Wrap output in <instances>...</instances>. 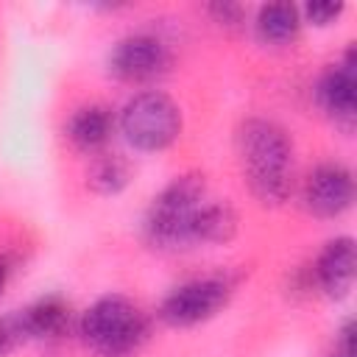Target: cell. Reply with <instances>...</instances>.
I'll use <instances>...</instances> for the list:
<instances>
[{"label": "cell", "mask_w": 357, "mask_h": 357, "mask_svg": "<svg viewBox=\"0 0 357 357\" xmlns=\"http://www.w3.org/2000/svg\"><path fill=\"white\" fill-rule=\"evenodd\" d=\"M206 11L215 17V22H220V25H226V28L240 25V22H243V17H245L243 6H237V3H212Z\"/></svg>", "instance_id": "obj_17"}, {"label": "cell", "mask_w": 357, "mask_h": 357, "mask_svg": "<svg viewBox=\"0 0 357 357\" xmlns=\"http://www.w3.org/2000/svg\"><path fill=\"white\" fill-rule=\"evenodd\" d=\"M8 276H11V262L0 254V296H3V290H6V284H8Z\"/></svg>", "instance_id": "obj_19"}, {"label": "cell", "mask_w": 357, "mask_h": 357, "mask_svg": "<svg viewBox=\"0 0 357 357\" xmlns=\"http://www.w3.org/2000/svg\"><path fill=\"white\" fill-rule=\"evenodd\" d=\"M78 332L100 357H131L148 340L151 321L139 304L120 293H109L84 310Z\"/></svg>", "instance_id": "obj_3"}, {"label": "cell", "mask_w": 357, "mask_h": 357, "mask_svg": "<svg viewBox=\"0 0 357 357\" xmlns=\"http://www.w3.org/2000/svg\"><path fill=\"white\" fill-rule=\"evenodd\" d=\"M25 324L31 332V340H59L67 335L73 312L70 304L61 296H42L25 310Z\"/></svg>", "instance_id": "obj_12"}, {"label": "cell", "mask_w": 357, "mask_h": 357, "mask_svg": "<svg viewBox=\"0 0 357 357\" xmlns=\"http://www.w3.org/2000/svg\"><path fill=\"white\" fill-rule=\"evenodd\" d=\"M25 343H31L25 312L22 310H11V312L0 315V357H11Z\"/></svg>", "instance_id": "obj_15"}, {"label": "cell", "mask_w": 357, "mask_h": 357, "mask_svg": "<svg viewBox=\"0 0 357 357\" xmlns=\"http://www.w3.org/2000/svg\"><path fill=\"white\" fill-rule=\"evenodd\" d=\"M343 11H346L343 3H307V6L301 8V20H307L310 25L326 28V25H332Z\"/></svg>", "instance_id": "obj_16"}, {"label": "cell", "mask_w": 357, "mask_h": 357, "mask_svg": "<svg viewBox=\"0 0 357 357\" xmlns=\"http://www.w3.org/2000/svg\"><path fill=\"white\" fill-rule=\"evenodd\" d=\"M329 357H354V324L351 321H346L343 329L337 332V343Z\"/></svg>", "instance_id": "obj_18"}, {"label": "cell", "mask_w": 357, "mask_h": 357, "mask_svg": "<svg viewBox=\"0 0 357 357\" xmlns=\"http://www.w3.org/2000/svg\"><path fill=\"white\" fill-rule=\"evenodd\" d=\"M181 126V106L159 89L137 92L120 112V131L126 142L142 153L170 148L178 139Z\"/></svg>", "instance_id": "obj_4"}, {"label": "cell", "mask_w": 357, "mask_h": 357, "mask_svg": "<svg viewBox=\"0 0 357 357\" xmlns=\"http://www.w3.org/2000/svg\"><path fill=\"white\" fill-rule=\"evenodd\" d=\"M315 98H318L321 109L335 123H343V126L354 123V114H357V53H354V45H349L343 59L321 75V81L315 86Z\"/></svg>", "instance_id": "obj_8"}, {"label": "cell", "mask_w": 357, "mask_h": 357, "mask_svg": "<svg viewBox=\"0 0 357 357\" xmlns=\"http://www.w3.org/2000/svg\"><path fill=\"white\" fill-rule=\"evenodd\" d=\"M131 181V165L120 153H100L86 170V187L95 195H117Z\"/></svg>", "instance_id": "obj_14"}, {"label": "cell", "mask_w": 357, "mask_h": 357, "mask_svg": "<svg viewBox=\"0 0 357 357\" xmlns=\"http://www.w3.org/2000/svg\"><path fill=\"white\" fill-rule=\"evenodd\" d=\"M112 128H114V117L106 106L100 103H86V106H78L70 117H67V126H64V134L67 139L78 148V151H100L109 137H112Z\"/></svg>", "instance_id": "obj_10"}, {"label": "cell", "mask_w": 357, "mask_h": 357, "mask_svg": "<svg viewBox=\"0 0 357 357\" xmlns=\"http://www.w3.org/2000/svg\"><path fill=\"white\" fill-rule=\"evenodd\" d=\"M237 212L229 201L206 198L192 220V245H223L237 234Z\"/></svg>", "instance_id": "obj_11"}, {"label": "cell", "mask_w": 357, "mask_h": 357, "mask_svg": "<svg viewBox=\"0 0 357 357\" xmlns=\"http://www.w3.org/2000/svg\"><path fill=\"white\" fill-rule=\"evenodd\" d=\"M301 8L293 3H268L257 11L254 28L265 45H290L301 31Z\"/></svg>", "instance_id": "obj_13"}, {"label": "cell", "mask_w": 357, "mask_h": 357, "mask_svg": "<svg viewBox=\"0 0 357 357\" xmlns=\"http://www.w3.org/2000/svg\"><path fill=\"white\" fill-rule=\"evenodd\" d=\"M354 201V176L340 162L318 165L304 181V206L315 218H340Z\"/></svg>", "instance_id": "obj_7"}, {"label": "cell", "mask_w": 357, "mask_h": 357, "mask_svg": "<svg viewBox=\"0 0 357 357\" xmlns=\"http://www.w3.org/2000/svg\"><path fill=\"white\" fill-rule=\"evenodd\" d=\"M229 298H231V282L229 279H223V276L190 279L162 298L159 321L173 326V329H190V326L206 324L218 312H223Z\"/></svg>", "instance_id": "obj_5"}, {"label": "cell", "mask_w": 357, "mask_h": 357, "mask_svg": "<svg viewBox=\"0 0 357 357\" xmlns=\"http://www.w3.org/2000/svg\"><path fill=\"white\" fill-rule=\"evenodd\" d=\"M209 198L204 173H181L151 201L142 218V237L162 251L192 245V220Z\"/></svg>", "instance_id": "obj_2"}, {"label": "cell", "mask_w": 357, "mask_h": 357, "mask_svg": "<svg viewBox=\"0 0 357 357\" xmlns=\"http://www.w3.org/2000/svg\"><path fill=\"white\" fill-rule=\"evenodd\" d=\"M109 73L126 84H145L162 75L170 64L167 45L153 33H128L109 50Z\"/></svg>", "instance_id": "obj_6"}, {"label": "cell", "mask_w": 357, "mask_h": 357, "mask_svg": "<svg viewBox=\"0 0 357 357\" xmlns=\"http://www.w3.org/2000/svg\"><path fill=\"white\" fill-rule=\"evenodd\" d=\"M234 151L243 170V181L251 195L265 206H279L293 192V139L268 120L248 117L234 131Z\"/></svg>", "instance_id": "obj_1"}, {"label": "cell", "mask_w": 357, "mask_h": 357, "mask_svg": "<svg viewBox=\"0 0 357 357\" xmlns=\"http://www.w3.org/2000/svg\"><path fill=\"white\" fill-rule=\"evenodd\" d=\"M354 268H357L354 240L349 234L326 240L315 265H312L318 290L332 301H343L354 287Z\"/></svg>", "instance_id": "obj_9"}]
</instances>
